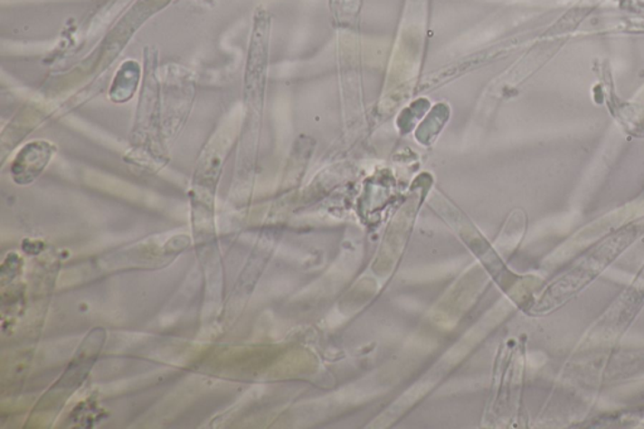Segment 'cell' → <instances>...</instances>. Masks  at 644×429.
<instances>
[{
	"mask_svg": "<svg viewBox=\"0 0 644 429\" xmlns=\"http://www.w3.org/2000/svg\"><path fill=\"white\" fill-rule=\"evenodd\" d=\"M50 157L51 149L46 144L34 143L24 148L13 167V174L19 176L18 183L32 182L46 167Z\"/></svg>",
	"mask_w": 644,
	"mask_h": 429,
	"instance_id": "1",
	"label": "cell"
}]
</instances>
